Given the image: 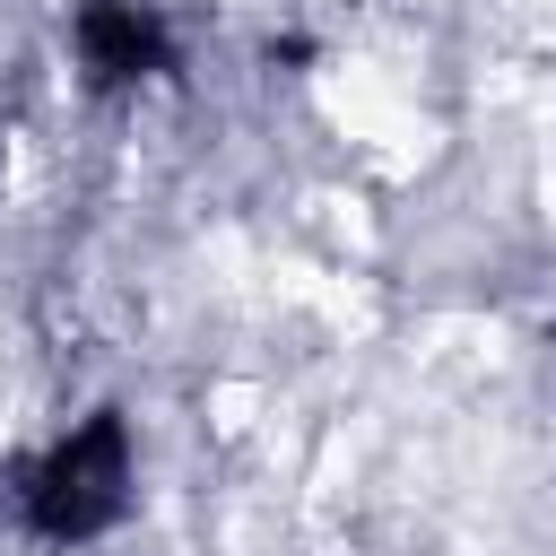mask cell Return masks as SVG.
Masks as SVG:
<instances>
[{
    "mask_svg": "<svg viewBox=\"0 0 556 556\" xmlns=\"http://www.w3.org/2000/svg\"><path fill=\"white\" fill-rule=\"evenodd\" d=\"M78 52L96 78H139L165 61V26L139 9V0H87L78 9Z\"/></svg>",
    "mask_w": 556,
    "mask_h": 556,
    "instance_id": "cell-2",
    "label": "cell"
},
{
    "mask_svg": "<svg viewBox=\"0 0 556 556\" xmlns=\"http://www.w3.org/2000/svg\"><path fill=\"white\" fill-rule=\"evenodd\" d=\"M122 486H130V452H122V426L113 417H87L43 469H35V521L52 539H87L122 513Z\"/></svg>",
    "mask_w": 556,
    "mask_h": 556,
    "instance_id": "cell-1",
    "label": "cell"
}]
</instances>
